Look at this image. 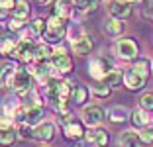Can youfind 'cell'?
<instances>
[{"instance_id": "obj_34", "label": "cell", "mask_w": 153, "mask_h": 147, "mask_svg": "<svg viewBox=\"0 0 153 147\" xmlns=\"http://www.w3.org/2000/svg\"><path fill=\"white\" fill-rule=\"evenodd\" d=\"M118 2H124V4H131V6H134L135 2H140V0H118Z\"/></svg>"}, {"instance_id": "obj_7", "label": "cell", "mask_w": 153, "mask_h": 147, "mask_svg": "<svg viewBox=\"0 0 153 147\" xmlns=\"http://www.w3.org/2000/svg\"><path fill=\"white\" fill-rule=\"evenodd\" d=\"M63 134L65 137L69 139H81L86 135L85 131V122H76V120H65V128H63Z\"/></svg>"}, {"instance_id": "obj_13", "label": "cell", "mask_w": 153, "mask_h": 147, "mask_svg": "<svg viewBox=\"0 0 153 147\" xmlns=\"http://www.w3.org/2000/svg\"><path fill=\"white\" fill-rule=\"evenodd\" d=\"M131 69L140 76H143V79L147 80L149 75H151V71H153V63H151V59H147V57H137L134 61V65H131Z\"/></svg>"}, {"instance_id": "obj_35", "label": "cell", "mask_w": 153, "mask_h": 147, "mask_svg": "<svg viewBox=\"0 0 153 147\" xmlns=\"http://www.w3.org/2000/svg\"><path fill=\"white\" fill-rule=\"evenodd\" d=\"M145 14H147L149 18H151V20H153V6H149V10H147V12H145Z\"/></svg>"}, {"instance_id": "obj_3", "label": "cell", "mask_w": 153, "mask_h": 147, "mask_svg": "<svg viewBox=\"0 0 153 147\" xmlns=\"http://www.w3.org/2000/svg\"><path fill=\"white\" fill-rule=\"evenodd\" d=\"M114 71V61L108 57H96L88 63V75L98 82H104V79Z\"/></svg>"}, {"instance_id": "obj_8", "label": "cell", "mask_w": 153, "mask_h": 147, "mask_svg": "<svg viewBox=\"0 0 153 147\" xmlns=\"http://www.w3.org/2000/svg\"><path fill=\"white\" fill-rule=\"evenodd\" d=\"M145 82H147V80H145L143 76H140L131 67L124 71V86H126V88H130V90H141L145 86Z\"/></svg>"}, {"instance_id": "obj_10", "label": "cell", "mask_w": 153, "mask_h": 147, "mask_svg": "<svg viewBox=\"0 0 153 147\" xmlns=\"http://www.w3.org/2000/svg\"><path fill=\"white\" fill-rule=\"evenodd\" d=\"M108 12H110V16H112L114 20H122V22H124L126 18L131 16V4H124V2L114 0L112 4H110Z\"/></svg>"}, {"instance_id": "obj_22", "label": "cell", "mask_w": 153, "mask_h": 147, "mask_svg": "<svg viewBox=\"0 0 153 147\" xmlns=\"http://www.w3.org/2000/svg\"><path fill=\"white\" fill-rule=\"evenodd\" d=\"M122 82H124V73L116 71V69L104 79V85H108L110 88H118V86H122Z\"/></svg>"}, {"instance_id": "obj_28", "label": "cell", "mask_w": 153, "mask_h": 147, "mask_svg": "<svg viewBox=\"0 0 153 147\" xmlns=\"http://www.w3.org/2000/svg\"><path fill=\"white\" fill-rule=\"evenodd\" d=\"M140 108H143L145 112L151 114L153 112V92H145L143 96L140 98Z\"/></svg>"}, {"instance_id": "obj_19", "label": "cell", "mask_w": 153, "mask_h": 147, "mask_svg": "<svg viewBox=\"0 0 153 147\" xmlns=\"http://www.w3.org/2000/svg\"><path fill=\"white\" fill-rule=\"evenodd\" d=\"M41 118H43V108L41 106H27V120H26L27 125L37 128L39 124H43Z\"/></svg>"}, {"instance_id": "obj_21", "label": "cell", "mask_w": 153, "mask_h": 147, "mask_svg": "<svg viewBox=\"0 0 153 147\" xmlns=\"http://www.w3.org/2000/svg\"><path fill=\"white\" fill-rule=\"evenodd\" d=\"M30 12H32L30 4H27L26 0H20L18 6H16V8H14V12H12V20H18V22H26V20L30 18Z\"/></svg>"}, {"instance_id": "obj_17", "label": "cell", "mask_w": 153, "mask_h": 147, "mask_svg": "<svg viewBox=\"0 0 153 147\" xmlns=\"http://www.w3.org/2000/svg\"><path fill=\"white\" fill-rule=\"evenodd\" d=\"M120 145L122 147H141V139H140V131L128 129L120 135Z\"/></svg>"}, {"instance_id": "obj_11", "label": "cell", "mask_w": 153, "mask_h": 147, "mask_svg": "<svg viewBox=\"0 0 153 147\" xmlns=\"http://www.w3.org/2000/svg\"><path fill=\"white\" fill-rule=\"evenodd\" d=\"M73 12H75V2L73 0H55V8H53V16L59 18H71Z\"/></svg>"}, {"instance_id": "obj_12", "label": "cell", "mask_w": 153, "mask_h": 147, "mask_svg": "<svg viewBox=\"0 0 153 147\" xmlns=\"http://www.w3.org/2000/svg\"><path fill=\"white\" fill-rule=\"evenodd\" d=\"M92 47H94L92 37L86 33V36H82L79 41H75V43H73V53L79 55V57H85V55H88L90 51H92Z\"/></svg>"}, {"instance_id": "obj_30", "label": "cell", "mask_w": 153, "mask_h": 147, "mask_svg": "<svg viewBox=\"0 0 153 147\" xmlns=\"http://www.w3.org/2000/svg\"><path fill=\"white\" fill-rule=\"evenodd\" d=\"M18 135L22 139H32L33 137V128L27 124H18Z\"/></svg>"}, {"instance_id": "obj_9", "label": "cell", "mask_w": 153, "mask_h": 147, "mask_svg": "<svg viewBox=\"0 0 153 147\" xmlns=\"http://www.w3.org/2000/svg\"><path fill=\"white\" fill-rule=\"evenodd\" d=\"M124 31H126V24L122 22V20H106L102 26V33L104 36H108V37H122L124 36Z\"/></svg>"}, {"instance_id": "obj_24", "label": "cell", "mask_w": 153, "mask_h": 147, "mask_svg": "<svg viewBox=\"0 0 153 147\" xmlns=\"http://www.w3.org/2000/svg\"><path fill=\"white\" fill-rule=\"evenodd\" d=\"M82 36H86V33H85V30H82L79 24H73V26H69V30H67V39L71 41V45L75 43V41H79Z\"/></svg>"}, {"instance_id": "obj_14", "label": "cell", "mask_w": 153, "mask_h": 147, "mask_svg": "<svg viewBox=\"0 0 153 147\" xmlns=\"http://www.w3.org/2000/svg\"><path fill=\"white\" fill-rule=\"evenodd\" d=\"M131 124L135 125V128H140V129H143V128H147L149 124H151V114L149 112H145L143 108H135V110H131Z\"/></svg>"}, {"instance_id": "obj_20", "label": "cell", "mask_w": 153, "mask_h": 147, "mask_svg": "<svg viewBox=\"0 0 153 147\" xmlns=\"http://www.w3.org/2000/svg\"><path fill=\"white\" fill-rule=\"evenodd\" d=\"M88 88L85 85H76L73 88V94H71V102H75V106H82V104L88 100Z\"/></svg>"}, {"instance_id": "obj_6", "label": "cell", "mask_w": 153, "mask_h": 147, "mask_svg": "<svg viewBox=\"0 0 153 147\" xmlns=\"http://www.w3.org/2000/svg\"><path fill=\"white\" fill-rule=\"evenodd\" d=\"M55 134H57V129H55V124H51V122H43L37 128H33V137L37 141H43V143L53 141Z\"/></svg>"}, {"instance_id": "obj_31", "label": "cell", "mask_w": 153, "mask_h": 147, "mask_svg": "<svg viewBox=\"0 0 153 147\" xmlns=\"http://www.w3.org/2000/svg\"><path fill=\"white\" fill-rule=\"evenodd\" d=\"M140 139H141V143H147V145L153 143V128H151V125L140 129Z\"/></svg>"}, {"instance_id": "obj_32", "label": "cell", "mask_w": 153, "mask_h": 147, "mask_svg": "<svg viewBox=\"0 0 153 147\" xmlns=\"http://www.w3.org/2000/svg\"><path fill=\"white\" fill-rule=\"evenodd\" d=\"M18 6L16 0H0V8H2V14H8V12H14V8Z\"/></svg>"}, {"instance_id": "obj_5", "label": "cell", "mask_w": 153, "mask_h": 147, "mask_svg": "<svg viewBox=\"0 0 153 147\" xmlns=\"http://www.w3.org/2000/svg\"><path fill=\"white\" fill-rule=\"evenodd\" d=\"M106 118V114H104V110L100 106H86L85 110H82V122H85V125H88V128H96V125H100V122Z\"/></svg>"}, {"instance_id": "obj_27", "label": "cell", "mask_w": 153, "mask_h": 147, "mask_svg": "<svg viewBox=\"0 0 153 147\" xmlns=\"http://www.w3.org/2000/svg\"><path fill=\"white\" fill-rule=\"evenodd\" d=\"M30 30H32L36 36H43L45 30H47V22H43L41 18H36L32 24H30Z\"/></svg>"}, {"instance_id": "obj_15", "label": "cell", "mask_w": 153, "mask_h": 147, "mask_svg": "<svg viewBox=\"0 0 153 147\" xmlns=\"http://www.w3.org/2000/svg\"><path fill=\"white\" fill-rule=\"evenodd\" d=\"M106 116H108L110 122H114V124H120V122H126L128 118H131V112L128 110L126 106H112L108 112H106Z\"/></svg>"}, {"instance_id": "obj_2", "label": "cell", "mask_w": 153, "mask_h": 147, "mask_svg": "<svg viewBox=\"0 0 153 147\" xmlns=\"http://www.w3.org/2000/svg\"><path fill=\"white\" fill-rule=\"evenodd\" d=\"M45 22H47V30H45V33H43V39H47L49 45L61 41L63 37H67L69 26L65 24L63 18H59V16H49Z\"/></svg>"}, {"instance_id": "obj_23", "label": "cell", "mask_w": 153, "mask_h": 147, "mask_svg": "<svg viewBox=\"0 0 153 147\" xmlns=\"http://www.w3.org/2000/svg\"><path fill=\"white\" fill-rule=\"evenodd\" d=\"M92 96H96V98H100V100H106V98L112 94V88H110L108 85H104V82H98V85H94L92 86Z\"/></svg>"}, {"instance_id": "obj_33", "label": "cell", "mask_w": 153, "mask_h": 147, "mask_svg": "<svg viewBox=\"0 0 153 147\" xmlns=\"http://www.w3.org/2000/svg\"><path fill=\"white\" fill-rule=\"evenodd\" d=\"M85 137H86V141H92V143H94V139H96V129H92V128H90L88 131H86V135H85Z\"/></svg>"}, {"instance_id": "obj_4", "label": "cell", "mask_w": 153, "mask_h": 147, "mask_svg": "<svg viewBox=\"0 0 153 147\" xmlns=\"http://www.w3.org/2000/svg\"><path fill=\"white\" fill-rule=\"evenodd\" d=\"M114 53L122 61H135L137 59V43L134 39H130V37L118 39L116 45H114Z\"/></svg>"}, {"instance_id": "obj_26", "label": "cell", "mask_w": 153, "mask_h": 147, "mask_svg": "<svg viewBox=\"0 0 153 147\" xmlns=\"http://www.w3.org/2000/svg\"><path fill=\"white\" fill-rule=\"evenodd\" d=\"M16 137H18V129H2V134H0V143H2L4 147H10V145H14Z\"/></svg>"}, {"instance_id": "obj_29", "label": "cell", "mask_w": 153, "mask_h": 147, "mask_svg": "<svg viewBox=\"0 0 153 147\" xmlns=\"http://www.w3.org/2000/svg\"><path fill=\"white\" fill-rule=\"evenodd\" d=\"M108 131L106 129H102V128H98L96 129V139H94V143H96V147H106L108 145Z\"/></svg>"}, {"instance_id": "obj_18", "label": "cell", "mask_w": 153, "mask_h": 147, "mask_svg": "<svg viewBox=\"0 0 153 147\" xmlns=\"http://www.w3.org/2000/svg\"><path fill=\"white\" fill-rule=\"evenodd\" d=\"M49 59H53V47H51L47 41L36 45V61L39 63H47Z\"/></svg>"}, {"instance_id": "obj_25", "label": "cell", "mask_w": 153, "mask_h": 147, "mask_svg": "<svg viewBox=\"0 0 153 147\" xmlns=\"http://www.w3.org/2000/svg\"><path fill=\"white\" fill-rule=\"evenodd\" d=\"M18 71H20V67L16 65V63L4 59V63H2V82H4V80H8L14 73H18Z\"/></svg>"}, {"instance_id": "obj_1", "label": "cell", "mask_w": 153, "mask_h": 147, "mask_svg": "<svg viewBox=\"0 0 153 147\" xmlns=\"http://www.w3.org/2000/svg\"><path fill=\"white\" fill-rule=\"evenodd\" d=\"M2 85L6 88H10L12 92H16L18 96H27L33 90V75L27 71L26 67H20L18 73H14L8 80H4Z\"/></svg>"}, {"instance_id": "obj_36", "label": "cell", "mask_w": 153, "mask_h": 147, "mask_svg": "<svg viewBox=\"0 0 153 147\" xmlns=\"http://www.w3.org/2000/svg\"><path fill=\"white\" fill-rule=\"evenodd\" d=\"M37 2H39V4H47V2H49V0H37Z\"/></svg>"}, {"instance_id": "obj_16", "label": "cell", "mask_w": 153, "mask_h": 147, "mask_svg": "<svg viewBox=\"0 0 153 147\" xmlns=\"http://www.w3.org/2000/svg\"><path fill=\"white\" fill-rule=\"evenodd\" d=\"M51 65H53L61 75H67L73 69V59H71V55H53Z\"/></svg>"}]
</instances>
